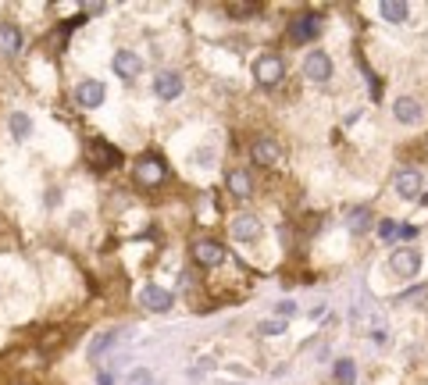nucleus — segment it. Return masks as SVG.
<instances>
[{"mask_svg":"<svg viewBox=\"0 0 428 385\" xmlns=\"http://www.w3.org/2000/svg\"><path fill=\"white\" fill-rule=\"evenodd\" d=\"M389 271L400 275V278H417V271H421V250L417 246H396L389 253Z\"/></svg>","mask_w":428,"mask_h":385,"instance_id":"obj_1","label":"nucleus"},{"mask_svg":"<svg viewBox=\"0 0 428 385\" xmlns=\"http://www.w3.org/2000/svg\"><path fill=\"white\" fill-rule=\"evenodd\" d=\"M111 68H114V75H118L122 83H136V79L143 75V58H139L136 51L118 47V51L111 54Z\"/></svg>","mask_w":428,"mask_h":385,"instance_id":"obj_2","label":"nucleus"},{"mask_svg":"<svg viewBox=\"0 0 428 385\" xmlns=\"http://www.w3.org/2000/svg\"><path fill=\"white\" fill-rule=\"evenodd\" d=\"M72 97H75V104H79V107L97 111V107H104V100H107V86H104L100 79H79Z\"/></svg>","mask_w":428,"mask_h":385,"instance_id":"obj_3","label":"nucleus"},{"mask_svg":"<svg viewBox=\"0 0 428 385\" xmlns=\"http://www.w3.org/2000/svg\"><path fill=\"white\" fill-rule=\"evenodd\" d=\"M254 79H257L261 86H275V83H282V79H286V65H282V58H279V54H261V58L254 61Z\"/></svg>","mask_w":428,"mask_h":385,"instance_id":"obj_4","label":"nucleus"},{"mask_svg":"<svg viewBox=\"0 0 428 385\" xmlns=\"http://www.w3.org/2000/svg\"><path fill=\"white\" fill-rule=\"evenodd\" d=\"M261 232H264V225H261L257 214H236V218L229 221V236H232L236 243H257Z\"/></svg>","mask_w":428,"mask_h":385,"instance_id":"obj_5","label":"nucleus"},{"mask_svg":"<svg viewBox=\"0 0 428 385\" xmlns=\"http://www.w3.org/2000/svg\"><path fill=\"white\" fill-rule=\"evenodd\" d=\"M182 90H186V79H182L178 72H171V68L157 72V79H154V93H157V100L171 104V100L182 97Z\"/></svg>","mask_w":428,"mask_h":385,"instance_id":"obj_6","label":"nucleus"},{"mask_svg":"<svg viewBox=\"0 0 428 385\" xmlns=\"http://www.w3.org/2000/svg\"><path fill=\"white\" fill-rule=\"evenodd\" d=\"M139 307H146L150 314H168L171 307H175V296L168 292V289H161V285H143L139 289Z\"/></svg>","mask_w":428,"mask_h":385,"instance_id":"obj_7","label":"nucleus"},{"mask_svg":"<svg viewBox=\"0 0 428 385\" xmlns=\"http://www.w3.org/2000/svg\"><path fill=\"white\" fill-rule=\"evenodd\" d=\"M304 75H307L311 83H328V79H332V58H328L325 51H307V58H304Z\"/></svg>","mask_w":428,"mask_h":385,"instance_id":"obj_8","label":"nucleus"},{"mask_svg":"<svg viewBox=\"0 0 428 385\" xmlns=\"http://www.w3.org/2000/svg\"><path fill=\"white\" fill-rule=\"evenodd\" d=\"M321 36V19L318 15H300V19H293V26H289V40L293 43H311V40H318Z\"/></svg>","mask_w":428,"mask_h":385,"instance_id":"obj_9","label":"nucleus"},{"mask_svg":"<svg viewBox=\"0 0 428 385\" xmlns=\"http://www.w3.org/2000/svg\"><path fill=\"white\" fill-rule=\"evenodd\" d=\"M33 132H36V122H33L29 111H11V115H8V136H11L15 143H29Z\"/></svg>","mask_w":428,"mask_h":385,"instance_id":"obj_10","label":"nucleus"},{"mask_svg":"<svg viewBox=\"0 0 428 385\" xmlns=\"http://www.w3.org/2000/svg\"><path fill=\"white\" fill-rule=\"evenodd\" d=\"M22 47H26L22 29L11 26V22H0V58H18Z\"/></svg>","mask_w":428,"mask_h":385,"instance_id":"obj_11","label":"nucleus"},{"mask_svg":"<svg viewBox=\"0 0 428 385\" xmlns=\"http://www.w3.org/2000/svg\"><path fill=\"white\" fill-rule=\"evenodd\" d=\"M250 154H254V161L264 164V168H275V164H282V157H286V150H282L275 139H257Z\"/></svg>","mask_w":428,"mask_h":385,"instance_id":"obj_12","label":"nucleus"},{"mask_svg":"<svg viewBox=\"0 0 428 385\" xmlns=\"http://www.w3.org/2000/svg\"><path fill=\"white\" fill-rule=\"evenodd\" d=\"M421 115H424V111H421V104H417L414 97H400V100L392 104V118H396L400 125H417Z\"/></svg>","mask_w":428,"mask_h":385,"instance_id":"obj_13","label":"nucleus"},{"mask_svg":"<svg viewBox=\"0 0 428 385\" xmlns=\"http://www.w3.org/2000/svg\"><path fill=\"white\" fill-rule=\"evenodd\" d=\"M392 189H396L400 200H417L421 196V175L417 172H400L392 179Z\"/></svg>","mask_w":428,"mask_h":385,"instance_id":"obj_14","label":"nucleus"},{"mask_svg":"<svg viewBox=\"0 0 428 385\" xmlns=\"http://www.w3.org/2000/svg\"><path fill=\"white\" fill-rule=\"evenodd\" d=\"M193 257H196L200 264H207V268H218V264L225 260V250L214 243V239H200V243L193 246Z\"/></svg>","mask_w":428,"mask_h":385,"instance_id":"obj_15","label":"nucleus"},{"mask_svg":"<svg viewBox=\"0 0 428 385\" xmlns=\"http://www.w3.org/2000/svg\"><path fill=\"white\" fill-rule=\"evenodd\" d=\"M378 11H382V19H385L389 26H403V22L410 19V8L403 4V0H382Z\"/></svg>","mask_w":428,"mask_h":385,"instance_id":"obj_16","label":"nucleus"},{"mask_svg":"<svg viewBox=\"0 0 428 385\" xmlns=\"http://www.w3.org/2000/svg\"><path fill=\"white\" fill-rule=\"evenodd\" d=\"M189 164H193L196 172H210L214 164H218V147H210V143L196 147V150L189 154Z\"/></svg>","mask_w":428,"mask_h":385,"instance_id":"obj_17","label":"nucleus"},{"mask_svg":"<svg viewBox=\"0 0 428 385\" xmlns=\"http://www.w3.org/2000/svg\"><path fill=\"white\" fill-rule=\"evenodd\" d=\"M225 186H229V193H232V196H240V200H247V196L254 193V186H250V175H247V172H240V168L225 175Z\"/></svg>","mask_w":428,"mask_h":385,"instance_id":"obj_18","label":"nucleus"},{"mask_svg":"<svg viewBox=\"0 0 428 385\" xmlns=\"http://www.w3.org/2000/svg\"><path fill=\"white\" fill-rule=\"evenodd\" d=\"M346 228H350L353 236L368 232V228H371V211H368V207H350V211H346Z\"/></svg>","mask_w":428,"mask_h":385,"instance_id":"obj_19","label":"nucleus"},{"mask_svg":"<svg viewBox=\"0 0 428 385\" xmlns=\"http://www.w3.org/2000/svg\"><path fill=\"white\" fill-rule=\"evenodd\" d=\"M114 342H118V328H104V332H100V335H97V339L90 342V349H86V357H90V360H97V357H100L104 349H111Z\"/></svg>","mask_w":428,"mask_h":385,"instance_id":"obj_20","label":"nucleus"},{"mask_svg":"<svg viewBox=\"0 0 428 385\" xmlns=\"http://www.w3.org/2000/svg\"><path fill=\"white\" fill-rule=\"evenodd\" d=\"M286 325H289V321H279V317H272V321H257L254 335H261V339H275V335H286Z\"/></svg>","mask_w":428,"mask_h":385,"instance_id":"obj_21","label":"nucleus"},{"mask_svg":"<svg viewBox=\"0 0 428 385\" xmlns=\"http://www.w3.org/2000/svg\"><path fill=\"white\" fill-rule=\"evenodd\" d=\"M336 381H339V385H353V381H357V367H353L350 357H339V360H336Z\"/></svg>","mask_w":428,"mask_h":385,"instance_id":"obj_22","label":"nucleus"},{"mask_svg":"<svg viewBox=\"0 0 428 385\" xmlns=\"http://www.w3.org/2000/svg\"><path fill=\"white\" fill-rule=\"evenodd\" d=\"M136 172H139L143 182H161V164H157V161H143Z\"/></svg>","mask_w":428,"mask_h":385,"instance_id":"obj_23","label":"nucleus"},{"mask_svg":"<svg viewBox=\"0 0 428 385\" xmlns=\"http://www.w3.org/2000/svg\"><path fill=\"white\" fill-rule=\"evenodd\" d=\"M275 314H279V321L296 317V300H279V303H275Z\"/></svg>","mask_w":428,"mask_h":385,"instance_id":"obj_24","label":"nucleus"},{"mask_svg":"<svg viewBox=\"0 0 428 385\" xmlns=\"http://www.w3.org/2000/svg\"><path fill=\"white\" fill-rule=\"evenodd\" d=\"M129 381H132V385H150V381H154V371H150V367H136V371L129 374Z\"/></svg>","mask_w":428,"mask_h":385,"instance_id":"obj_25","label":"nucleus"},{"mask_svg":"<svg viewBox=\"0 0 428 385\" xmlns=\"http://www.w3.org/2000/svg\"><path fill=\"white\" fill-rule=\"evenodd\" d=\"M65 204V189L61 186H50L47 189V207H61Z\"/></svg>","mask_w":428,"mask_h":385,"instance_id":"obj_26","label":"nucleus"},{"mask_svg":"<svg viewBox=\"0 0 428 385\" xmlns=\"http://www.w3.org/2000/svg\"><path fill=\"white\" fill-rule=\"evenodd\" d=\"M229 15H232V19H247V15H257V8H254V4H232Z\"/></svg>","mask_w":428,"mask_h":385,"instance_id":"obj_27","label":"nucleus"},{"mask_svg":"<svg viewBox=\"0 0 428 385\" xmlns=\"http://www.w3.org/2000/svg\"><path fill=\"white\" fill-rule=\"evenodd\" d=\"M396 232H400L396 221H382V225H378V236H382V239H396Z\"/></svg>","mask_w":428,"mask_h":385,"instance_id":"obj_28","label":"nucleus"},{"mask_svg":"<svg viewBox=\"0 0 428 385\" xmlns=\"http://www.w3.org/2000/svg\"><path fill=\"white\" fill-rule=\"evenodd\" d=\"M421 296H428V289H410V292L400 296V303H414V300H421Z\"/></svg>","mask_w":428,"mask_h":385,"instance_id":"obj_29","label":"nucleus"},{"mask_svg":"<svg viewBox=\"0 0 428 385\" xmlns=\"http://www.w3.org/2000/svg\"><path fill=\"white\" fill-rule=\"evenodd\" d=\"M68 225H72V228H82V225H86V214H82V211H75V214H72V221H68Z\"/></svg>","mask_w":428,"mask_h":385,"instance_id":"obj_30","label":"nucleus"},{"mask_svg":"<svg viewBox=\"0 0 428 385\" xmlns=\"http://www.w3.org/2000/svg\"><path fill=\"white\" fill-rule=\"evenodd\" d=\"M414 232H417V228H410V225H403V228L396 232V239H414Z\"/></svg>","mask_w":428,"mask_h":385,"instance_id":"obj_31","label":"nucleus"},{"mask_svg":"<svg viewBox=\"0 0 428 385\" xmlns=\"http://www.w3.org/2000/svg\"><path fill=\"white\" fill-rule=\"evenodd\" d=\"M424 204H428V196H424Z\"/></svg>","mask_w":428,"mask_h":385,"instance_id":"obj_32","label":"nucleus"}]
</instances>
